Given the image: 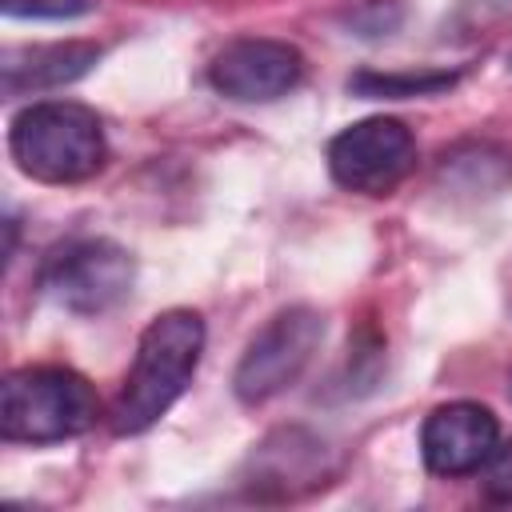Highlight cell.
I'll return each mask as SVG.
<instances>
[{"label": "cell", "instance_id": "cell-1", "mask_svg": "<svg viewBox=\"0 0 512 512\" xmlns=\"http://www.w3.org/2000/svg\"><path fill=\"white\" fill-rule=\"evenodd\" d=\"M204 352V320L192 308H172L156 316L140 344L136 360L124 376V388L112 404V432L136 436L148 432L192 384L196 364Z\"/></svg>", "mask_w": 512, "mask_h": 512}, {"label": "cell", "instance_id": "cell-2", "mask_svg": "<svg viewBox=\"0 0 512 512\" xmlns=\"http://www.w3.org/2000/svg\"><path fill=\"white\" fill-rule=\"evenodd\" d=\"M8 148L20 172L40 184H80L108 160L100 116L76 100H40L16 112Z\"/></svg>", "mask_w": 512, "mask_h": 512}, {"label": "cell", "instance_id": "cell-3", "mask_svg": "<svg viewBox=\"0 0 512 512\" xmlns=\"http://www.w3.org/2000/svg\"><path fill=\"white\" fill-rule=\"evenodd\" d=\"M96 424L92 384L60 364L16 368L0 388V436L12 444H60Z\"/></svg>", "mask_w": 512, "mask_h": 512}, {"label": "cell", "instance_id": "cell-4", "mask_svg": "<svg viewBox=\"0 0 512 512\" xmlns=\"http://www.w3.org/2000/svg\"><path fill=\"white\" fill-rule=\"evenodd\" d=\"M324 336V320L312 308H284L276 312L244 348L232 388L244 404H264L272 396H280L284 388H292L304 368L312 364L316 348Z\"/></svg>", "mask_w": 512, "mask_h": 512}, {"label": "cell", "instance_id": "cell-5", "mask_svg": "<svg viewBox=\"0 0 512 512\" xmlns=\"http://www.w3.org/2000/svg\"><path fill=\"white\" fill-rule=\"evenodd\" d=\"M416 168V140L392 116H368L348 124L328 144V172L356 196H388Z\"/></svg>", "mask_w": 512, "mask_h": 512}, {"label": "cell", "instance_id": "cell-6", "mask_svg": "<svg viewBox=\"0 0 512 512\" xmlns=\"http://www.w3.org/2000/svg\"><path fill=\"white\" fill-rule=\"evenodd\" d=\"M132 256L112 240H76L60 248L44 268L48 296L76 312V316H100L116 308L132 292Z\"/></svg>", "mask_w": 512, "mask_h": 512}, {"label": "cell", "instance_id": "cell-7", "mask_svg": "<svg viewBox=\"0 0 512 512\" xmlns=\"http://www.w3.org/2000/svg\"><path fill=\"white\" fill-rule=\"evenodd\" d=\"M208 80L220 96L236 104H268L288 96L304 80V56L284 40L244 36L216 52Z\"/></svg>", "mask_w": 512, "mask_h": 512}, {"label": "cell", "instance_id": "cell-8", "mask_svg": "<svg viewBox=\"0 0 512 512\" xmlns=\"http://www.w3.org/2000/svg\"><path fill=\"white\" fill-rule=\"evenodd\" d=\"M500 444L496 416L476 400H452L428 412L420 428V456L432 476H472Z\"/></svg>", "mask_w": 512, "mask_h": 512}, {"label": "cell", "instance_id": "cell-9", "mask_svg": "<svg viewBox=\"0 0 512 512\" xmlns=\"http://www.w3.org/2000/svg\"><path fill=\"white\" fill-rule=\"evenodd\" d=\"M100 60L96 44H32V48H12L4 52V96H24V92H44L72 84Z\"/></svg>", "mask_w": 512, "mask_h": 512}, {"label": "cell", "instance_id": "cell-10", "mask_svg": "<svg viewBox=\"0 0 512 512\" xmlns=\"http://www.w3.org/2000/svg\"><path fill=\"white\" fill-rule=\"evenodd\" d=\"M456 84V72H360L352 80V88L360 96H388V100H404V96H432Z\"/></svg>", "mask_w": 512, "mask_h": 512}, {"label": "cell", "instance_id": "cell-11", "mask_svg": "<svg viewBox=\"0 0 512 512\" xmlns=\"http://www.w3.org/2000/svg\"><path fill=\"white\" fill-rule=\"evenodd\" d=\"M8 16H28V20H72L92 12L96 0H0Z\"/></svg>", "mask_w": 512, "mask_h": 512}, {"label": "cell", "instance_id": "cell-12", "mask_svg": "<svg viewBox=\"0 0 512 512\" xmlns=\"http://www.w3.org/2000/svg\"><path fill=\"white\" fill-rule=\"evenodd\" d=\"M480 480H484L488 500H512V440L496 444V452L480 468Z\"/></svg>", "mask_w": 512, "mask_h": 512}]
</instances>
